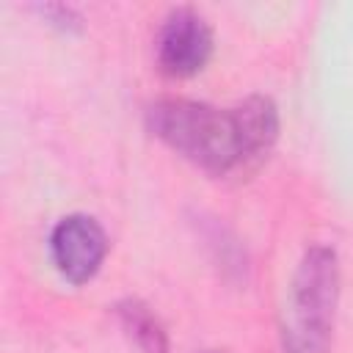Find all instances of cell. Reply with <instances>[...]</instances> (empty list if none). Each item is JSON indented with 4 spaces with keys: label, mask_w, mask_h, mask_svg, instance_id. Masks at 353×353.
Listing matches in <instances>:
<instances>
[{
    "label": "cell",
    "mask_w": 353,
    "mask_h": 353,
    "mask_svg": "<svg viewBox=\"0 0 353 353\" xmlns=\"http://www.w3.org/2000/svg\"><path fill=\"white\" fill-rule=\"evenodd\" d=\"M339 292V254L325 243H312L301 254L290 281L281 353H331Z\"/></svg>",
    "instance_id": "7a4b0ae2"
},
{
    "label": "cell",
    "mask_w": 353,
    "mask_h": 353,
    "mask_svg": "<svg viewBox=\"0 0 353 353\" xmlns=\"http://www.w3.org/2000/svg\"><path fill=\"white\" fill-rule=\"evenodd\" d=\"M110 240L105 226L85 212L63 215L50 232V259L63 281L88 284L105 265Z\"/></svg>",
    "instance_id": "277c9868"
},
{
    "label": "cell",
    "mask_w": 353,
    "mask_h": 353,
    "mask_svg": "<svg viewBox=\"0 0 353 353\" xmlns=\"http://www.w3.org/2000/svg\"><path fill=\"white\" fill-rule=\"evenodd\" d=\"M146 130L210 176L259 165L279 141L281 116L270 97L251 94L232 108L168 97L146 108Z\"/></svg>",
    "instance_id": "6da1fadb"
},
{
    "label": "cell",
    "mask_w": 353,
    "mask_h": 353,
    "mask_svg": "<svg viewBox=\"0 0 353 353\" xmlns=\"http://www.w3.org/2000/svg\"><path fill=\"white\" fill-rule=\"evenodd\" d=\"M113 314L119 320V325L124 328V334L132 339V345L141 353H168V334L165 325L160 323V317L154 314V309L149 303H143L141 298H121L113 303Z\"/></svg>",
    "instance_id": "5b68a950"
},
{
    "label": "cell",
    "mask_w": 353,
    "mask_h": 353,
    "mask_svg": "<svg viewBox=\"0 0 353 353\" xmlns=\"http://www.w3.org/2000/svg\"><path fill=\"white\" fill-rule=\"evenodd\" d=\"M207 353H226V350H207Z\"/></svg>",
    "instance_id": "52a82bcc"
},
{
    "label": "cell",
    "mask_w": 353,
    "mask_h": 353,
    "mask_svg": "<svg viewBox=\"0 0 353 353\" xmlns=\"http://www.w3.org/2000/svg\"><path fill=\"white\" fill-rule=\"evenodd\" d=\"M36 11H39L50 25H55V28L63 30V33H72V30H80V28H83V17H80V11L72 8V6L44 3V6H36Z\"/></svg>",
    "instance_id": "8992f818"
},
{
    "label": "cell",
    "mask_w": 353,
    "mask_h": 353,
    "mask_svg": "<svg viewBox=\"0 0 353 353\" xmlns=\"http://www.w3.org/2000/svg\"><path fill=\"white\" fill-rule=\"evenodd\" d=\"M215 50L210 22L190 6L171 8L154 39V61L168 80H188L204 72Z\"/></svg>",
    "instance_id": "3957f363"
}]
</instances>
